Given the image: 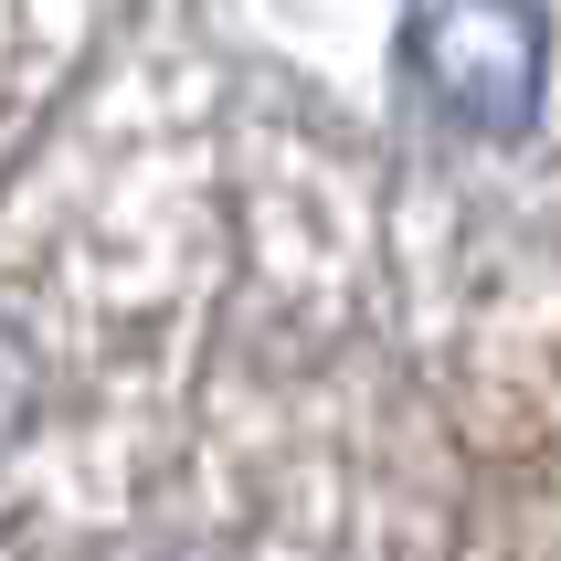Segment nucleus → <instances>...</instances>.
Masks as SVG:
<instances>
[{
    "label": "nucleus",
    "instance_id": "1",
    "mask_svg": "<svg viewBox=\"0 0 561 561\" xmlns=\"http://www.w3.org/2000/svg\"><path fill=\"white\" fill-rule=\"evenodd\" d=\"M403 64L456 127L477 138H530L540 75H551V22L540 0H413Z\"/></svg>",
    "mask_w": 561,
    "mask_h": 561
}]
</instances>
